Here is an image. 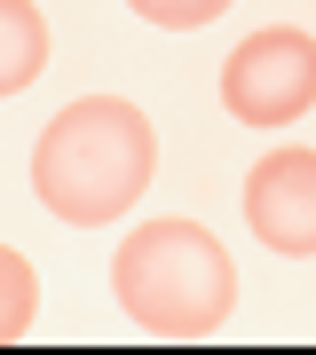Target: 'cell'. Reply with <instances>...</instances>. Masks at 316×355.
<instances>
[{"label": "cell", "mask_w": 316, "mask_h": 355, "mask_svg": "<svg viewBox=\"0 0 316 355\" xmlns=\"http://www.w3.org/2000/svg\"><path fill=\"white\" fill-rule=\"evenodd\" d=\"M32 316H40V284H32V261L0 245V347H8V340H24V331H32Z\"/></svg>", "instance_id": "obj_6"}, {"label": "cell", "mask_w": 316, "mask_h": 355, "mask_svg": "<svg viewBox=\"0 0 316 355\" xmlns=\"http://www.w3.org/2000/svg\"><path fill=\"white\" fill-rule=\"evenodd\" d=\"M222 103L245 127H292L316 103V40L292 32V24L238 40V55L222 64Z\"/></svg>", "instance_id": "obj_3"}, {"label": "cell", "mask_w": 316, "mask_h": 355, "mask_svg": "<svg viewBox=\"0 0 316 355\" xmlns=\"http://www.w3.org/2000/svg\"><path fill=\"white\" fill-rule=\"evenodd\" d=\"M245 221L269 253L308 261L316 253V150H269L245 174Z\"/></svg>", "instance_id": "obj_4"}, {"label": "cell", "mask_w": 316, "mask_h": 355, "mask_svg": "<svg viewBox=\"0 0 316 355\" xmlns=\"http://www.w3.org/2000/svg\"><path fill=\"white\" fill-rule=\"evenodd\" d=\"M151 158H158V135L135 103H119V95L63 103L32 142V198L72 229L119 221L151 182Z\"/></svg>", "instance_id": "obj_1"}, {"label": "cell", "mask_w": 316, "mask_h": 355, "mask_svg": "<svg viewBox=\"0 0 316 355\" xmlns=\"http://www.w3.org/2000/svg\"><path fill=\"white\" fill-rule=\"evenodd\" d=\"M48 71V16L32 0H0V95H24Z\"/></svg>", "instance_id": "obj_5"}, {"label": "cell", "mask_w": 316, "mask_h": 355, "mask_svg": "<svg viewBox=\"0 0 316 355\" xmlns=\"http://www.w3.org/2000/svg\"><path fill=\"white\" fill-rule=\"evenodd\" d=\"M111 292L151 340H206L238 308V261L198 221H142L111 261Z\"/></svg>", "instance_id": "obj_2"}, {"label": "cell", "mask_w": 316, "mask_h": 355, "mask_svg": "<svg viewBox=\"0 0 316 355\" xmlns=\"http://www.w3.org/2000/svg\"><path fill=\"white\" fill-rule=\"evenodd\" d=\"M142 24H166V32H190V24H214L229 0H126Z\"/></svg>", "instance_id": "obj_7"}]
</instances>
